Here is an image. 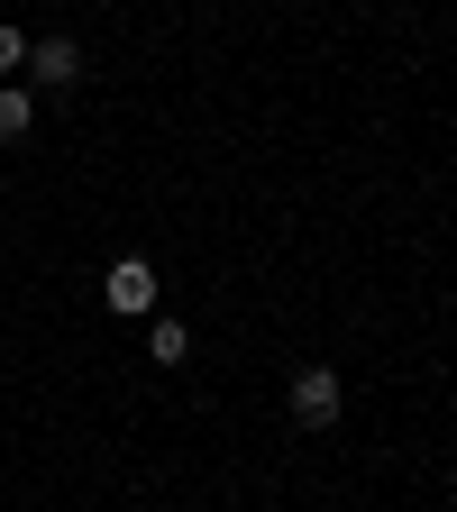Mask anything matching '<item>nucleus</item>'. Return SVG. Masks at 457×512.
<instances>
[{
	"label": "nucleus",
	"instance_id": "nucleus-4",
	"mask_svg": "<svg viewBox=\"0 0 457 512\" xmlns=\"http://www.w3.org/2000/svg\"><path fill=\"white\" fill-rule=\"evenodd\" d=\"M147 348H156V366H183V357H192V330H183V320H156Z\"/></svg>",
	"mask_w": 457,
	"mask_h": 512
},
{
	"label": "nucleus",
	"instance_id": "nucleus-6",
	"mask_svg": "<svg viewBox=\"0 0 457 512\" xmlns=\"http://www.w3.org/2000/svg\"><path fill=\"white\" fill-rule=\"evenodd\" d=\"M10 64H28V37H19L10 19H0V74H10Z\"/></svg>",
	"mask_w": 457,
	"mask_h": 512
},
{
	"label": "nucleus",
	"instance_id": "nucleus-2",
	"mask_svg": "<svg viewBox=\"0 0 457 512\" xmlns=\"http://www.w3.org/2000/svg\"><path fill=\"white\" fill-rule=\"evenodd\" d=\"M101 302H110V311H128V320H138V311H156V275L138 266V256H128V266H110V284H101Z\"/></svg>",
	"mask_w": 457,
	"mask_h": 512
},
{
	"label": "nucleus",
	"instance_id": "nucleus-5",
	"mask_svg": "<svg viewBox=\"0 0 457 512\" xmlns=\"http://www.w3.org/2000/svg\"><path fill=\"white\" fill-rule=\"evenodd\" d=\"M28 128H37V101L0 83V138H28Z\"/></svg>",
	"mask_w": 457,
	"mask_h": 512
},
{
	"label": "nucleus",
	"instance_id": "nucleus-1",
	"mask_svg": "<svg viewBox=\"0 0 457 512\" xmlns=\"http://www.w3.org/2000/svg\"><path fill=\"white\" fill-rule=\"evenodd\" d=\"M293 421L302 430H330L339 421V375L330 366H293Z\"/></svg>",
	"mask_w": 457,
	"mask_h": 512
},
{
	"label": "nucleus",
	"instance_id": "nucleus-3",
	"mask_svg": "<svg viewBox=\"0 0 457 512\" xmlns=\"http://www.w3.org/2000/svg\"><path fill=\"white\" fill-rule=\"evenodd\" d=\"M28 64H37L46 83H74V74H83V55H74V37H37V46H28Z\"/></svg>",
	"mask_w": 457,
	"mask_h": 512
}]
</instances>
